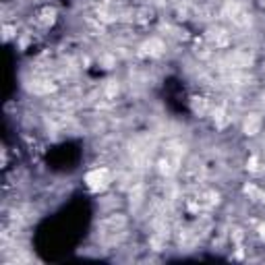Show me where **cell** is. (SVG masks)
<instances>
[{"instance_id":"cell-1","label":"cell","mask_w":265,"mask_h":265,"mask_svg":"<svg viewBox=\"0 0 265 265\" xmlns=\"http://www.w3.org/2000/svg\"><path fill=\"white\" fill-rule=\"evenodd\" d=\"M85 184L91 191H104L110 184V172L106 168H95V170L87 172L85 176Z\"/></svg>"},{"instance_id":"cell-2","label":"cell","mask_w":265,"mask_h":265,"mask_svg":"<svg viewBox=\"0 0 265 265\" xmlns=\"http://www.w3.org/2000/svg\"><path fill=\"white\" fill-rule=\"evenodd\" d=\"M244 131H246V135H255V132L259 131V118L257 116H249V118H246Z\"/></svg>"}]
</instances>
